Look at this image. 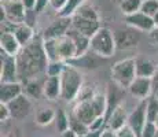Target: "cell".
<instances>
[{
	"mask_svg": "<svg viewBox=\"0 0 158 137\" xmlns=\"http://www.w3.org/2000/svg\"><path fill=\"white\" fill-rule=\"evenodd\" d=\"M17 63L18 77L22 84L35 78H40L41 74H45L48 59L44 51L41 36L35 37L28 45L22 47V50L17 55Z\"/></svg>",
	"mask_w": 158,
	"mask_h": 137,
	"instance_id": "cell-1",
	"label": "cell"
},
{
	"mask_svg": "<svg viewBox=\"0 0 158 137\" xmlns=\"http://www.w3.org/2000/svg\"><path fill=\"white\" fill-rule=\"evenodd\" d=\"M72 26L91 38L102 27L98 11L87 3L83 4L72 17Z\"/></svg>",
	"mask_w": 158,
	"mask_h": 137,
	"instance_id": "cell-2",
	"label": "cell"
},
{
	"mask_svg": "<svg viewBox=\"0 0 158 137\" xmlns=\"http://www.w3.org/2000/svg\"><path fill=\"white\" fill-rule=\"evenodd\" d=\"M60 80V99L65 102H74L84 85L83 74L80 70L66 63V67L59 77Z\"/></svg>",
	"mask_w": 158,
	"mask_h": 137,
	"instance_id": "cell-3",
	"label": "cell"
},
{
	"mask_svg": "<svg viewBox=\"0 0 158 137\" xmlns=\"http://www.w3.org/2000/svg\"><path fill=\"white\" fill-rule=\"evenodd\" d=\"M115 50H117V44H115L114 33L109 27L102 26L91 37L89 51L95 54L96 56L102 58V59H109L114 55Z\"/></svg>",
	"mask_w": 158,
	"mask_h": 137,
	"instance_id": "cell-4",
	"label": "cell"
},
{
	"mask_svg": "<svg viewBox=\"0 0 158 137\" xmlns=\"http://www.w3.org/2000/svg\"><path fill=\"white\" fill-rule=\"evenodd\" d=\"M111 81L114 82L117 87H120L121 89L128 91L136 75V58H127V59L118 60L111 66L110 70Z\"/></svg>",
	"mask_w": 158,
	"mask_h": 137,
	"instance_id": "cell-5",
	"label": "cell"
},
{
	"mask_svg": "<svg viewBox=\"0 0 158 137\" xmlns=\"http://www.w3.org/2000/svg\"><path fill=\"white\" fill-rule=\"evenodd\" d=\"M0 11H2V23L8 22L13 25H18V23L25 22L28 10L21 0H2Z\"/></svg>",
	"mask_w": 158,
	"mask_h": 137,
	"instance_id": "cell-6",
	"label": "cell"
},
{
	"mask_svg": "<svg viewBox=\"0 0 158 137\" xmlns=\"http://www.w3.org/2000/svg\"><path fill=\"white\" fill-rule=\"evenodd\" d=\"M0 82H17L18 77V63L17 56L0 51Z\"/></svg>",
	"mask_w": 158,
	"mask_h": 137,
	"instance_id": "cell-7",
	"label": "cell"
},
{
	"mask_svg": "<svg viewBox=\"0 0 158 137\" xmlns=\"http://www.w3.org/2000/svg\"><path fill=\"white\" fill-rule=\"evenodd\" d=\"M8 108H10L11 112V119L22 121L32 112L33 106L32 102H30V97L26 93H22L17 99H14L11 103H8Z\"/></svg>",
	"mask_w": 158,
	"mask_h": 137,
	"instance_id": "cell-8",
	"label": "cell"
},
{
	"mask_svg": "<svg viewBox=\"0 0 158 137\" xmlns=\"http://www.w3.org/2000/svg\"><path fill=\"white\" fill-rule=\"evenodd\" d=\"M70 29H72V18L58 17V19H55L50 26L44 29L41 37H43V40H55V38L66 36Z\"/></svg>",
	"mask_w": 158,
	"mask_h": 137,
	"instance_id": "cell-9",
	"label": "cell"
},
{
	"mask_svg": "<svg viewBox=\"0 0 158 137\" xmlns=\"http://www.w3.org/2000/svg\"><path fill=\"white\" fill-rule=\"evenodd\" d=\"M70 114H73L78 121L84 122L85 125H88V126H91L98 118H101L99 114L96 112V110H95V107H94V104H92L91 100L74 103V107H73V111L70 112Z\"/></svg>",
	"mask_w": 158,
	"mask_h": 137,
	"instance_id": "cell-10",
	"label": "cell"
},
{
	"mask_svg": "<svg viewBox=\"0 0 158 137\" xmlns=\"http://www.w3.org/2000/svg\"><path fill=\"white\" fill-rule=\"evenodd\" d=\"M146 107H147V99L140 100L139 104L133 108V111L129 114L128 117V126L133 129V132L136 133L139 137L142 135L146 122H147V117H146Z\"/></svg>",
	"mask_w": 158,
	"mask_h": 137,
	"instance_id": "cell-11",
	"label": "cell"
},
{
	"mask_svg": "<svg viewBox=\"0 0 158 137\" xmlns=\"http://www.w3.org/2000/svg\"><path fill=\"white\" fill-rule=\"evenodd\" d=\"M128 92L133 97H138L140 100L148 99L153 95V78L136 77L135 81L128 88Z\"/></svg>",
	"mask_w": 158,
	"mask_h": 137,
	"instance_id": "cell-12",
	"label": "cell"
},
{
	"mask_svg": "<svg viewBox=\"0 0 158 137\" xmlns=\"http://www.w3.org/2000/svg\"><path fill=\"white\" fill-rule=\"evenodd\" d=\"M124 21H125V23L128 26L133 27V29H136V30H140V32L150 33L151 30L156 27V22H154L153 18L143 14L142 11H139V13H136L133 15L124 17Z\"/></svg>",
	"mask_w": 158,
	"mask_h": 137,
	"instance_id": "cell-13",
	"label": "cell"
},
{
	"mask_svg": "<svg viewBox=\"0 0 158 137\" xmlns=\"http://www.w3.org/2000/svg\"><path fill=\"white\" fill-rule=\"evenodd\" d=\"M23 84L21 81L17 82H0V103L8 104L18 96L23 93Z\"/></svg>",
	"mask_w": 158,
	"mask_h": 137,
	"instance_id": "cell-14",
	"label": "cell"
},
{
	"mask_svg": "<svg viewBox=\"0 0 158 137\" xmlns=\"http://www.w3.org/2000/svg\"><path fill=\"white\" fill-rule=\"evenodd\" d=\"M21 50H22V45L17 40L14 33L11 30H2V34H0V51L11 55V56H17Z\"/></svg>",
	"mask_w": 158,
	"mask_h": 137,
	"instance_id": "cell-15",
	"label": "cell"
},
{
	"mask_svg": "<svg viewBox=\"0 0 158 137\" xmlns=\"http://www.w3.org/2000/svg\"><path fill=\"white\" fill-rule=\"evenodd\" d=\"M56 50H58V59L60 62L68 63L69 60L76 58V47L74 42L68 34L63 37L56 38Z\"/></svg>",
	"mask_w": 158,
	"mask_h": 137,
	"instance_id": "cell-16",
	"label": "cell"
},
{
	"mask_svg": "<svg viewBox=\"0 0 158 137\" xmlns=\"http://www.w3.org/2000/svg\"><path fill=\"white\" fill-rule=\"evenodd\" d=\"M128 117H129V114L127 112V108L124 107L123 104H120L110 114V117L107 118L106 125H107V127H110L111 130L117 132V130H120L121 127H124L125 125H128Z\"/></svg>",
	"mask_w": 158,
	"mask_h": 137,
	"instance_id": "cell-17",
	"label": "cell"
},
{
	"mask_svg": "<svg viewBox=\"0 0 158 137\" xmlns=\"http://www.w3.org/2000/svg\"><path fill=\"white\" fill-rule=\"evenodd\" d=\"M68 36L73 40V42H74L76 58L83 56L84 54L89 52V41H91V38L88 37V36L83 34V33L78 32V30H76L73 26H72V29L68 32Z\"/></svg>",
	"mask_w": 158,
	"mask_h": 137,
	"instance_id": "cell-18",
	"label": "cell"
},
{
	"mask_svg": "<svg viewBox=\"0 0 158 137\" xmlns=\"http://www.w3.org/2000/svg\"><path fill=\"white\" fill-rule=\"evenodd\" d=\"M114 37H115L117 48H120V50L132 48L135 45H138V42H139L138 33L132 32V30H117L114 33Z\"/></svg>",
	"mask_w": 158,
	"mask_h": 137,
	"instance_id": "cell-19",
	"label": "cell"
},
{
	"mask_svg": "<svg viewBox=\"0 0 158 137\" xmlns=\"http://www.w3.org/2000/svg\"><path fill=\"white\" fill-rule=\"evenodd\" d=\"M43 96L48 100L60 99V80L59 77H44Z\"/></svg>",
	"mask_w": 158,
	"mask_h": 137,
	"instance_id": "cell-20",
	"label": "cell"
},
{
	"mask_svg": "<svg viewBox=\"0 0 158 137\" xmlns=\"http://www.w3.org/2000/svg\"><path fill=\"white\" fill-rule=\"evenodd\" d=\"M158 73V66L147 58H136V75L154 78Z\"/></svg>",
	"mask_w": 158,
	"mask_h": 137,
	"instance_id": "cell-21",
	"label": "cell"
},
{
	"mask_svg": "<svg viewBox=\"0 0 158 137\" xmlns=\"http://www.w3.org/2000/svg\"><path fill=\"white\" fill-rule=\"evenodd\" d=\"M99 59H102V58L96 56L95 54L89 51V52L84 54L83 56H78L69 60L68 65H70L76 69H95L99 65Z\"/></svg>",
	"mask_w": 158,
	"mask_h": 137,
	"instance_id": "cell-22",
	"label": "cell"
},
{
	"mask_svg": "<svg viewBox=\"0 0 158 137\" xmlns=\"http://www.w3.org/2000/svg\"><path fill=\"white\" fill-rule=\"evenodd\" d=\"M11 32L15 34L17 40L19 41V44L22 47L28 45L30 41L35 38V30L29 23L23 22V23H18V25H13V30Z\"/></svg>",
	"mask_w": 158,
	"mask_h": 137,
	"instance_id": "cell-23",
	"label": "cell"
},
{
	"mask_svg": "<svg viewBox=\"0 0 158 137\" xmlns=\"http://www.w3.org/2000/svg\"><path fill=\"white\" fill-rule=\"evenodd\" d=\"M56 118V111L54 108H40L36 112V123L40 126H47L52 123Z\"/></svg>",
	"mask_w": 158,
	"mask_h": 137,
	"instance_id": "cell-24",
	"label": "cell"
},
{
	"mask_svg": "<svg viewBox=\"0 0 158 137\" xmlns=\"http://www.w3.org/2000/svg\"><path fill=\"white\" fill-rule=\"evenodd\" d=\"M43 84H44V80H40V78H35V80L25 82L26 95L29 97H36V99L43 96Z\"/></svg>",
	"mask_w": 158,
	"mask_h": 137,
	"instance_id": "cell-25",
	"label": "cell"
},
{
	"mask_svg": "<svg viewBox=\"0 0 158 137\" xmlns=\"http://www.w3.org/2000/svg\"><path fill=\"white\" fill-rule=\"evenodd\" d=\"M142 3L143 0H124V2L118 3V6H120V10L124 14V17H128V15H133L140 11Z\"/></svg>",
	"mask_w": 158,
	"mask_h": 137,
	"instance_id": "cell-26",
	"label": "cell"
},
{
	"mask_svg": "<svg viewBox=\"0 0 158 137\" xmlns=\"http://www.w3.org/2000/svg\"><path fill=\"white\" fill-rule=\"evenodd\" d=\"M55 123H56V130L60 135H63V133H66L68 130H70V117H69L62 108H59L56 111Z\"/></svg>",
	"mask_w": 158,
	"mask_h": 137,
	"instance_id": "cell-27",
	"label": "cell"
},
{
	"mask_svg": "<svg viewBox=\"0 0 158 137\" xmlns=\"http://www.w3.org/2000/svg\"><path fill=\"white\" fill-rule=\"evenodd\" d=\"M83 4H85V0H68V4L65 6V8H63L62 11L58 13V17L72 18L76 11H77Z\"/></svg>",
	"mask_w": 158,
	"mask_h": 137,
	"instance_id": "cell-28",
	"label": "cell"
},
{
	"mask_svg": "<svg viewBox=\"0 0 158 137\" xmlns=\"http://www.w3.org/2000/svg\"><path fill=\"white\" fill-rule=\"evenodd\" d=\"M70 117V130L73 133H74L76 136H87L88 133L91 132L89 130V126L88 125H85L84 122H81V121H78L77 118L74 117L73 114L69 115Z\"/></svg>",
	"mask_w": 158,
	"mask_h": 137,
	"instance_id": "cell-29",
	"label": "cell"
},
{
	"mask_svg": "<svg viewBox=\"0 0 158 137\" xmlns=\"http://www.w3.org/2000/svg\"><path fill=\"white\" fill-rule=\"evenodd\" d=\"M158 115V99L151 95L147 99V107H146V117H147V122L156 123Z\"/></svg>",
	"mask_w": 158,
	"mask_h": 137,
	"instance_id": "cell-30",
	"label": "cell"
},
{
	"mask_svg": "<svg viewBox=\"0 0 158 137\" xmlns=\"http://www.w3.org/2000/svg\"><path fill=\"white\" fill-rule=\"evenodd\" d=\"M43 45H44V51H45V55H47L48 62L59 60L58 59V50H56V38L55 40H43Z\"/></svg>",
	"mask_w": 158,
	"mask_h": 137,
	"instance_id": "cell-31",
	"label": "cell"
},
{
	"mask_svg": "<svg viewBox=\"0 0 158 137\" xmlns=\"http://www.w3.org/2000/svg\"><path fill=\"white\" fill-rule=\"evenodd\" d=\"M66 67V63L65 62H48L47 65V70H45V75L48 77H60L62 71Z\"/></svg>",
	"mask_w": 158,
	"mask_h": 137,
	"instance_id": "cell-32",
	"label": "cell"
},
{
	"mask_svg": "<svg viewBox=\"0 0 158 137\" xmlns=\"http://www.w3.org/2000/svg\"><path fill=\"white\" fill-rule=\"evenodd\" d=\"M140 11L148 17L154 18L158 14V0H143Z\"/></svg>",
	"mask_w": 158,
	"mask_h": 137,
	"instance_id": "cell-33",
	"label": "cell"
},
{
	"mask_svg": "<svg viewBox=\"0 0 158 137\" xmlns=\"http://www.w3.org/2000/svg\"><path fill=\"white\" fill-rule=\"evenodd\" d=\"M157 125L154 122H146L143 130H142L140 137H156L157 135Z\"/></svg>",
	"mask_w": 158,
	"mask_h": 137,
	"instance_id": "cell-34",
	"label": "cell"
},
{
	"mask_svg": "<svg viewBox=\"0 0 158 137\" xmlns=\"http://www.w3.org/2000/svg\"><path fill=\"white\" fill-rule=\"evenodd\" d=\"M8 119H11V112L8 108V104L0 103V121H2V123H4Z\"/></svg>",
	"mask_w": 158,
	"mask_h": 137,
	"instance_id": "cell-35",
	"label": "cell"
},
{
	"mask_svg": "<svg viewBox=\"0 0 158 137\" xmlns=\"http://www.w3.org/2000/svg\"><path fill=\"white\" fill-rule=\"evenodd\" d=\"M115 133H117V137H139L135 132H133L132 127L128 126V125H125L124 127H121V129L117 130Z\"/></svg>",
	"mask_w": 158,
	"mask_h": 137,
	"instance_id": "cell-36",
	"label": "cell"
},
{
	"mask_svg": "<svg viewBox=\"0 0 158 137\" xmlns=\"http://www.w3.org/2000/svg\"><path fill=\"white\" fill-rule=\"evenodd\" d=\"M66 4H68V0H50V7L55 10L56 13L62 11Z\"/></svg>",
	"mask_w": 158,
	"mask_h": 137,
	"instance_id": "cell-37",
	"label": "cell"
},
{
	"mask_svg": "<svg viewBox=\"0 0 158 137\" xmlns=\"http://www.w3.org/2000/svg\"><path fill=\"white\" fill-rule=\"evenodd\" d=\"M50 6V0H37V6H36L35 13H43L45 7Z\"/></svg>",
	"mask_w": 158,
	"mask_h": 137,
	"instance_id": "cell-38",
	"label": "cell"
},
{
	"mask_svg": "<svg viewBox=\"0 0 158 137\" xmlns=\"http://www.w3.org/2000/svg\"><path fill=\"white\" fill-rule=\"evenodd\" d=\"M22 4L25 6V8L28 11H35L36 6H37V0H21Z\"/></svg>",
	"mask_w": 158,
	"mask_h": 137,
	"instance_id": "cell-39",
	"label": "cell"
},
{
	"mask_svg": "<svg viewBox=\"0 0 158 137\" xmlns=\"http://www.w3.org/2000/svg\"><path fill=\"white\" fill-rule=\"evenodd\" d=\"M101 137H117V133L111 130L110 127H105L101 133Z\"/></svg>",
	"mask_w": 158,
	"mask_h": 137,
	"instance_id": "cell-40",
	"label": "cell"
},
{
	"mask_svg": "<svg viewBox=\"0 0 158 137\" xmlns=\"http://www.w3.org/2000/svg\"><path fill=\"white\" fill-rule=\"evenodd\" d=\"M4 137H23V135L21 133L19 129H17V127H14V129H11L10 132L7 133Z\"/></svg>",
	"mask_w": 158,
	"mask_h": 137,
	"instance_id": "cell-41",
	"label": "cell"
},
{
	"mask_svg": "<svg viewBox=\"0 0 158 137\" xmlns=\"http://www.w3.org/2000/svg\"><path fill=\"white\" fill-rule=\"evenodd\" d=\"M153 96L158 99V73L156 77L153 78Z\"/></svg>",
	"mask_w": 158,
	"mask_h": 137,
	"instance_id": "cell-42",
	"label": "cell"
},
{
	"mask_svg": "<svg viewBox=\"0 0 158 137\" xmlns=\"http://www.w3.org/2000/svg\"><path fill=\"white\" fill-rule=\"evenodd\" d=\"M150 37H151V40L156 42V44H158V26H156L150 32Z\"/></svg>",
	"mask_w": 158,
	"mask_h": 137,
	"instance_id": "cell-43",
	"label": "cell"
},
{
	"mask_svg": "<svg viewBox=\"0 0 158 137\" xmlns=\"http://www.w3.org/2000/svg\"><path fill=\"white\" fill-rule=\"evenodd\" d=\"M156 125H157V127H158V115H157V119H156Z\"/></svg>",
	"mask_w": 158,
	"mask_h": 137,
	"instance_id": "cell-44",
	"label": "cell"
},
{
	"mask_svg": "<svg viewBox=\"0 0 158 137\" xmlns=\"http://www.w3.org/2000/svg\"><path fill=\"white\" fill-rule=\"evenodd\" d=\"M156 137H158V129H157V135H156Z\"/></svg>",
	"mask_w": 158,
	"mask_h": 137,
	"instance_id": "cell-45",
	"label": "cell"
},
{
	"mask_svg": "<svg viewBox=\"0 0 158 137\" xmlns=\"http://www.w3.org/2000/svg\"><path fill=\"white\" fill-rule=\"evenodd\" d=\"M121 2H124V0H118V3H121Z\"/></svg>",
	"mask_w": 158,
	"mask_h": 137,
	"instance_id": "cell-46",
	"label": "cell"
},
{
	"mask_svg": "<svg viewBox=\"0 0 158 137\" xmlns=\"http://www.w3.org/2000/svg\"><path fill=\"white\" fill-rule=\"evenodd\" d=\"M78 137H87V136H78Z\"/></svg>",
	"mask_w": 158,
	"mask_h": 137,
	"instance_id": "cell-47",
	"label": "cell"
}]
</instances>
